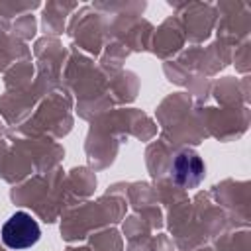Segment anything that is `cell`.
Wrapping results in <instances>:
<instances>
[{"mask_svg": "<svg viewBox=\"0 0 251 251\" xmlns=\"http://www.w3.org/2000/svg\"><path fill=\"white\" fill-rule=\"evenodd\" d=\"M2 241L10 249H27L39 241L41 229L35 218L27 212H16L12 214L4 226H2Z\"/></svg>", "mask_w": 251, "mask_h": 251, "instance_id": "cell-1", "label": "cell"}, {"mask_svg": "<svg viewBox=\"0 0 251 251\" xmlns=\"http://www.w3.org/2000/svg\"><path fill=\"white\" fill-rule=\"evenodd\" d=\"M204 163L202 159L192 151H182L176 155L173 163V178L182 188H194L204 178Z\"/></svg>", "mask_w": 251, "mask_h": 251, "instance_id": "cell-2", "label": "cell"}]
</instances>
